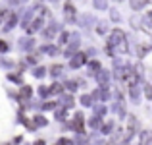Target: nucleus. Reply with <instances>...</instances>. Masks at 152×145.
I'll return each mask as SVG.
<instances>
[{
    "label": "nucleus",
    "mask_w": 152,
    "mask_h": 145,
    "mask_svg": "<svg viewBox=\"0 0 152 145\" xmlns=\"http://www.w3.org/2000/svg\"><path fill=\"white\" fill-rule=\"evenodd\" d=\"M108 48L114 52V48L118 52H127V39H125V33L121 29H114L110 35V41H108Z\"/></svg>",
    "instance_id": "f257e3e1"
},
{
    "label": "nucleus",
    "mask_w": 152,
    "mask_h": 145,
    "mask_svg": "<svg viewBox=\"0 0 152 145\" xmlns=\"http://www.w3.org/2000/svg\"><path fill=\"white\" fill-rule=\"evenodd\" d=\"M85 60H87V54L85 52H77V54L73 56V58H71V68H79V66H83V64H85Z\"/></svg>",
    "instance_id": "f03ea898"
},
{
    "label": "nucleus",
    "mask_w": 152,
    "mask_h": 145,
    "mask_svg": "<svg viewBox=\"0 0 152 145\" xmlns=\"http://www.w3.org/2000/svg\"><path fill=\"white\" fill-rule=\"evenodd\" d=\"M71 128H75L77 132H85V126H83V114H81V112L75 114V122L71 124Z\"/></svg>",
    "instance_id": "7ed1b4c3"
},
{
    "label": "nucleus",
    "mask_w": 152,
    "mask_h": 145,
    "mask_svg": "<svg viewBox=\"0 0 152 145\" xmlns=\"http://www.w3.org/2000/svg\"><path fill=\"white\" fill-rule=\"evenodd\" d=\"M139 145H152V132L150 130H145L141 134V143Z\"/></svg>",
    "instance_id": "20e7f679"
},
{
    "label": "nucleus",
    "mask_w": 152,
    "mask_h": 145,
    "mask_svg": "<svg viewBox=\"0 0 152 145\" xmlns=\"http://www.w3.org/2000/svg\"><path fill=\"white\" fill-rule=\"evenodd\" d=\"M56 29H58V25H56V23H52V25H48V27L45 29V37H46V39H52V37L56 35Z\"/></svg>",
    "instance_id": "39448f33"
},
{
    "label": "nucleus",
    "mask_w": 152,
    "mask_h": 145,
    "mask_svg": "<svg viewBox=\"0 0 152 145\" xmlns=\"http://www.w3.org/2000/svg\"><path fill=\"white\" fill-rule=\"evenodd\" d=\"M139 128V122H137V118H135V116H129V132H127V134H133L135 130H137Z\"/></svg>",
    "instance_id": "423d86ee"
},
{
    "label": "nucleus",
    "mask_w": 152,
    "mask_h": 145,
    "mask_svg": "<svg viewBox=\"0 0 152 145\" xmlns=\"http://www.w3.org/2000/svg\"><path fill=\"white\" fill-rule=\"evenodd\" d=\"M96 72H100V62H96V60H93V62L89 64V74H96Z\"/></svg>",
    "instance_id": "0eeeda50"
},
{
    "label": "nucleus",
    "mask_w": 152,
    "mask_h": 145,
    "mask_svg": "<svg viewBox=\"0 0 152 145\" xmlns=\"http://www.w3.org/2000/svg\"><path fill=\"white\" fill-rule=\"evenodd\" d=\"M98 81H100L102 85H108V83H110V74H108V72H100V74H98Z\"/></svg>",
    "instance_id": "6e6552de"
},
{
    "label": "nucleus",
    "mask_w": 152,
    "mask_h": 145,
    "mask_svg": "<svg viewBox=\"0 0 152 145\" xmlns=\"http://www.w3.org/2000/svg\"><path fill=\"white\" fill-rule=\"evenodd\" d=\"M73 14H75V8L71 6V4H66V16H67V19L73 18Z\"/></svg>",
    "instance_id": "1a4fd4ad"
},
{
    "label": "nucleus",
    "mask_w": 152,
    "mask_h": 145,
    "mask_svg": "<svg viewBox=\"0 0 152 145\" xmlns=\"http://www.w3.org/2000/svg\"><path fill=\"white\" fill-rule=\"evenodd\" d=\"M52 93H62V85H58V83H54V85L48 89V95H52Z\"/></svg>",
    "instance_id": "9d476101"
},
{
    "label": "nucleus",
    "mask_w": 152,
    "mask_h": 145,
    "mask_svg": "<svg viewBox=\"0 0 152 145\" xmlns=\"http://www.w3.org/2000/svg\"><path fill=\"white\" fill-rule=\"evenodd\" d=\"M81 103L85 104V107H91V103H93V97H89V95H85V97H81Z\"/></svg>",
    "instance_id": "9b49d317"
},
{
    "label": "nucleus",
    "mask_w": 152,
    "mask_h": 145,
    "mask_svg": "<svg viewBox=\"0 0 152 145\" xmlns=\"http://www.w3.org/2000/svg\"><path fill=\"white\" fill-rule=\"evenodd\" d=\"M64 104H66V108H69V107H73V97H69L67 95L66 99H64Z\"/></svg>",
    "instance_id": "f8f14e48"
},
{
    "label": "nucleus",
    "mask_w": 152,
    "mask_h": 145,
    "mask_svg": "<svg viewBox=\"0 0 152 145\" xmlns=\"http://www.w3.org/2000/svg\"><path fill=\"white\" fill-rule=\"evenodd\" d=\"M35 122H37V126H46V118H42V116H35Z\"/></svg>",
    "instance_id": "ddd939ff"
},
{
    "label": "nucleus",
    "mask_w": 152,
    "mask_h": 145,
    "mask_svg": "<svg viewBox=\"0 0 152 145\" xmlns=\"http://www.w3.org/2000/svg\"><path fill=\"white\" fill-rule=\"evenodd\" d=\"M131 6H133V10H141L146 6V2H131Z\"/></svg>",
    "instance_id": "4468645a"
},
{
    "label": "nucleus",
    "mask_w": 152,
    "mask_h": 145,
    "mask_svg": "<svg viewBox=\"0 0 152 145\" xmlns=\"http://www.w3.org/2000/svg\"><path fill=\"white\" fill-rule=\"evenodd\" d=\"M112 130H114V122H108L106 126H102V132H104V134H108V132H112Z\"/></svg>",
    "instance_id": "2eb2a0df"
},
{
    "label": "nucleus",
    "mask_w": 152,
    "mask_h": 145,
    "mask_svg": "<svg viewBox=\"0 0 152 145\" xmlns=\"http://www.w3.org/2000/svg\"><path fill=\"white\" fill-rule=\"evenodd\" d=\"M145 95L148 97V99H152V85H148V83L145 85Z\"/></svg>",
    "instance_id": "dca6fc26"
},
{
    "label": "nucleus",
    "mask_w": 152,
    "mask_h": 145,
    "mask_svg": "<svg viewBox=\"0 0 152 145\" xmlns=\"http://www.w3.org/2000/svg\"><path fill=\"white\" fill-rule=\"evenodd\" d=\"M146 52H148V47H146V45H141V48H139V56H145Z\"/></svg>",
    "instance_id": "f3484780"
},
{
    "label": "nucleus",
    "mask_w": 152,
    "mask_h": 145,
    "mask_svg": "<svg viewBox=\"0 0 152 145\" xmlns=\"http://www.w3.org/2000/svg\"><path fill=\"white\" fill-rule=\"evenodd\" d=\"M33 74L37 75V78H42V75H45V68H37V70H35Z\"/></svg>",
    "instance_id": "a211bd4d"
},
{
    "label": "nucleus",
    "mask_w": 152,
    "mask_h": 145,
    "mask_svg": "<svg viewBox=\"0 0 152 145\" xmlns=\"http://www.w3.org/2000/svg\"><path fill=\"white\" fill-rule=\"evenodd\" d=\"M67 39H69V33H62V37H60V45H64Z\"/></svg>",
    "instance_id": "6ab92c4d"
},
{
    "label": "nucleus",
    "mask_w": 152,
    "mask_h": 145,
    "mask_svg": "<svg viewBox=\"0 0 152 145\" xmlns=\"http://www.w3.org/2000/svg\"><path fill=\"white\" fill-rule=\"evenodd\" d=\"M39 93H41V97H48V89H46V87H41Z\"/></svg>",
    "instance_id": "aec40b11"
},
{
    "label": "nucleus",
    "mask_w": 152,
    "mask_h": 145,
    "mask_svg": "<svg viewBox=\"0 0 152 145\" xmlns=\"http://www.w3.org/2000/svg\"><path fill=\"white\" fill-rule=\"evenodd\" d=\"M60 72H62V68H60V66H52V74H54V75H58Z\"/></svg>",
    "instance_id": "412c9836"
},
{
    "label": "nucleus",
    "mask_w": 152,
    "mask_h": 145,
    "mask_svg": "<svg viewBox=\"0 0 152 145\" xmlns=\"http://www.w3.org/2000/svg\"><path fill=\"white\" fill-rule=\"evenodd\" d=\"M98 122H100L98 118H93L91 120V128H98Z\"/></svg>",
    "instance_id": "4be33fe9"
},
{
    "label": "nucleus",
    "mask_w": 152,
    "mask_h": 145,
    "mask_svg": "<svg viewBox=\"0 0 152 145\" xmlns=\"http://www.w3.org/2000/svg\"><path fill=\"white\" fill-rule=\"evenodd\" d=\"M6 50H8V45L4 41H0V52H6Z\"/></svg>",
    "instance_id": "5701e85b"
},
{
    "label": "nucleus",
    "mask_w": 152,
    "mask_h": 145,
    "mask_svg": "<svg viewBox=\"0 0 152 145\" xmlns=\"http://www.w3.org/2000/svg\"><path fill=\"white\" fill-rule=\"evenodd\" d=\"M98 33H106V23H100V25H98Z\"/></svg>",
    "instance_id": "b1692460"
},
{
    "label": "nucleus",
    "mask_w": 152,
    "mask_h": 145,
    "mask_svg": "<svg viewBox=\"0 0 152 145\" xmlns=\"http://www.w3.org/2000/svg\"><path fill=\"white\" fill-rule=\"evenodd\" d=\"M96 114H98V116H100V114H106V107H98Z\"/></svg>",
    "instance_id": "393cba45"
},
{
    "label": "nucleus",
    "mask_w": 152,
    "mask_h": 145,
    "mask_svg": "<svg viewBox=\"0 0 152 145\" xmlns=\"http://www.w3.org/2000/svg\"><path fill=\"white\" fill-rule=\"evenodd\" d=\"M54 107H56L54 103H46V104H45V107H42V108H45V110H50V108H54Z\"/></svg>",
    "instance_id": "a878e982"
},
{
    "label": "nucleus",
    "mask_w": 152,
    "mask_h": 145,
    "mask_svg": "<svg viewBox=\"0 0 152 145\" xmlns=\"http://www.w3.org/2000/svg\"><path fill=\"white\" fill-rule=\"evenodd\" d=\"M66 85H67V87H69V89H71V91H75V87H77V85H75V83H73V81H67V83H66Z\"/></svg>",
    "instance_id": "bb28decb"
},
{
    "label": "nucleus",
    "mask_w": 152,
    "mask_h": 145,
    "mask_svg": "<svg viewBox=\"0 0 152 145\" xmlns=\"http://www.w3.org/2000/svg\"><path fill=\"white\" fill-rule=\"evenodd\" d=\"M56 145H69V141H67V139H60V141L56 143Z\"/></svg>",
    "instance_id": "cd10ccee"
},
{
    "label": "nucleus",
    "mask_w": 152,
    "mask_h": 145,
    "mask_svg": "<svg viewBox=\"0 0 152 145\" xmlns=\"http://www.w3.org/2000/svg\"><path fill=\"white\" fill-rule=\"evenodd\" d=\"M146 21H150V25H152V12L148 14V19H146Z\"/></svg>",
    "instance_id": "c85d7f7f"
},
{
    "label": "nucleus",
    "mask_w": 152,
    "mask_h": 145,
    "mask_svg": "<svg viewBox=\"0 0 152 145\" xmlns=\"http://www.w3.org/2000/svg\"><path fill=\"white\" fill-rule=\"evenodd\" d=\"M35 145H45V141H37V143H35Z\"/></svg>",
    "instance_id": "c756f323"
}]
</instances>
